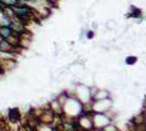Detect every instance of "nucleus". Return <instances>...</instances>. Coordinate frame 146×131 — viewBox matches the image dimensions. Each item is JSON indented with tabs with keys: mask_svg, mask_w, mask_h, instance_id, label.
<instances>
[{
	"mask_svg": "<svg viewBox=\"0 0 146 131\" xmlns=\"http://www.w3.org/2000/svg\"><path fill=\"white\" fill-rule=\"evenodd\" d=\"M18 47L13 46L11 43H9L7 39H3L1 43H0V51L1 53H6V54H9V53H13L15 51Z\"/></svg>",
	"mask_w": 146,
	"mask_h": 131,
	"instance_id": "f257e3e1",
	"label": "nucleus"
},
{
	"mask_svg": "<svg viewBox=\"0 0 146 131\" xmlns=\"http://www.w3.org/2000/svg\"><path fill=\"white\" fill-rule=\"evenodd\" d=\"M13 34H14V31L11 29V26H10V25H3V26H0V35L5 38V39H7L8 37H10V36H12Z\"/></svg>",
	"mask_w": 146,
	"mask_h": 131,
	"instance_id": "f03ea898",
	"label": "nucleus"
},
{
	"mask_svg": "<svg viewBox=\"0 0 146 131\" xmlns=\"http://www.w3.org/2000/svg\"><path fill=\"white\" fill-rule=\"evenodd\" d=\"M22 2V0H0V5L2 7H10V8H13V7L18 6Z\"/></svg>",
	"mask_w": 146,
	"mask_h": 131,
	"instance_id": "7ed1b4c3",
	"label": "nucleus"
},
{
	"mask_svg": "<svg viewBox=\"0 0 146 131\" xmlns=\"http://www.w3.org/2000/svg\"><path fill=\"white\" fill-rule=\"evenodd\" d=\"M135 60H136V59H135L134 57H132V58H129L128 60H127V63H135Z\"/></svg>",
	"mask_w": 146,
	"mask_h": 131,
	"instance_id": "20e7f679",
	"label": "nucleus"
},
{
	"mask_svg": "<svg viewBox=\"0 0 146 131\" xmlns=\"http://www.w3.org/2000/svg\"><path fill=\"white\" fill-rule=\"evenodd\" d=\"M93 35H94V34H93V32H88V34H87V37L91 38V37H93Z\"/></svg>",
	"mask_w": 146,
	"mask_h": 131,
	"instance_id": "39448f33",
	"label": "nucleus"
},
{
	"mask_svg": "<svg viewBox=\"0 0 146 131\" xmlns=\"http://www.w3.org/2000/svg\"><path fill=\"white\" fill-rule=\"evenodd\" d=\"M3 39H5V38H3V37H2V36H1V35H0V43H1V42H2Z\"/></svg>",
	"mask_w": 146,
	"mask_h": 131,
	"instance_id": "423d86ee",
	"label": "nucleus"
}]
</instances>
